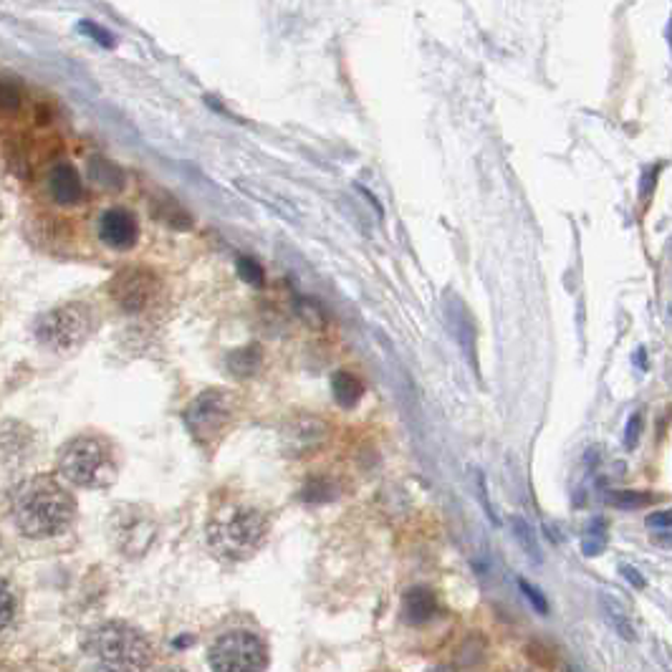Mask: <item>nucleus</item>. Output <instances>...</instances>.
Here are the masks:
<instances>
[{
	"label": "nucleus",
	"mask_w": 672,
	"mask_h": 672,
	"mask_svg": "<svg viewBox=\"0 0 672 672\" xmlns=\"http://www.w3.org/2000/svg\"><path fill=\"white\" fill-rule=\"evenodd\" d=\"M13 521L26 538H56L76 521V498L54 476H33L15 488Z\"/></svg>",
	"instance_id": "nucleus-1"
},
{
	"label": "nucleus",
	"mask_w": 672,
	"mask_h": 672,
	"mask_svg": "<svg viewBox=\"0 0 672 672\" xmlns=\"http://www.w3.org/2000/svg\"><path fill=\"white\" fill-rule=\"evenodd\" d=\"M271 534L268 516L256 506L246 503H231L220 508L218 513L207 523V544L218 551L220 556L246 562L253 554H258Z\"/></svg>",
	"instance_id": "nucleus-2"
},
{
	"label": "nucleus",
	"mask_w": 672,
	"mask_h": 672,
	"mask_svg": "<svg viewBox=\"0 0 672 672\" xmlns=\"http://www.w3.org/2000/svg\"><path fill=\"white\" fill-rule=\"evenodd\" d=\"M56 466L71 485L89 488V491L109 488L119 476L117 450L109 440L101 435H79L69 440L58 450Z\"/></svg>",
	"instance_id": "nucleus-3"
},
{
	"label": "nucleus",
	"mask_w": 672,
	"mask_h": 672,
	"mask_svg": "<svg viewBox=\"0 0 672 672\" xmlns=\"http://www.w3.org/2000/svg\"><path fill=\"white\" fill-rule=\"evenodd\" d=\"M83 652L114 670H144L154 659L147 634L127 622H104L83 634Z\"/></svg>",
	"instance_id": "nucleus-4"
},
{
	"label": "nucleus",
	"mask_w": 672,
	"mask_h": 672,
	"mask_svg": "<svg viewBox=\"0 0 672 672\" xmlns=\"http://www.w3.org/2000/svg\"><path fill=\"white\" fill-rule=\"evenodd\" d=\"M235 415H238V397L233 392L223 387H210L185 407L182 420L192 440L203 450L213 453L233 427Z\"/></svg>",
	"instance_id": "nucleus-5"
},
{
	"label": "nucleus",
	"mask_w": 672,
	"mask_h": 672,
	"mask_svg": "<svg viewBox=\"0 0 672 672\" xmlns=\"http://www.w3.org/2000/svg\"><path fill=\"white\" fill-rule=\"evenodd\" d=\"M94 309L82 301H69L56 306L36 321V342L54 354H74L79 352L89 336L94 334Z\"/></svg>",
	"instance_id": "nucleus-6"
},
{
	"label": "nucleus",
	"mask_w": 672,
	"mask_h": 672,
	"mask_svg": "<svg viewBox=\"0 0 672 672\" xmlns=\"http://www.w3.org/2000/svg\"><path fill=\"white\" fill-rule=\"evenodd\" d=\"M207 662L218 672H258L268 668V647L256 632L231 630L207 650Z\"/></svg>",
	"instance_id": "nucleus-7"
},
{
	"label": "nucleus",
	"mask_w": 672,
	"mask_h": 672,
	"mask_svg": "<svg viewBox=\"0 0 672 672\" xmlns=\"http://www.w3.org/2000/svg\"><path fill=\"white\" fill-rule=\"evenodd\" d=\"M107 528H109L114 549L127 559L144 556L157 538V521H154L152 511L137 506V503H122V506L114 508Z\"/></svg>",
	"instance_id": "nucleus-8"
},
{
	"label": "nucleus",
	"mask_w": 672,
	"mask_h": 672,
	"mask_svg": "<svg viewBox=\"0 0 672 672\" xmlns=\"http://www.w3.org/2000/svg\"><path fill=\"white\" fill-rule=\"evenodd\" d=\"M160 293V278L152 268L127 266L111 278L109 296L127 314H142Z\"/></svg>",
	"instance_id": "nucleus-9"
},
{
	"label": "nucleus",
	"mask_w": 672,
	"mask_h": 672,
	"mask_svg": "<svg viewBox=\"0 0 672 672\" xmlns=\"http://www.w3.org/2000/svg\"><path fill=\"white\" fill-rule=\"evenodd\" d=\"M327 435H329V425L321 417H316V415H296L281 430L284 450L288 455H296V458L299 455H309L316 448H321Z\"/></svg>",
	"instance_id": "nucleus-10"
},
{
	"label": "nucleus",
	"mask_w": 672,
	"mask_h": 672,
	"mask_svg": "<svg viewBox=\"0 0 672 672\" xmlns=\"http://www.w3.org/2000/svg\"><path fill=\"white\" fill-rule=\"evenodd\" d=\"M99 238L104 246L114 248V250H129L139 238L137 218L124 207H109L99 218Z\"/></svg>",
	"instance_id": "nucleus-11"
},
{
	"label": "nucleus",
	"mask_w": 672,
	"mask_h": 672,
	"mask_svg": "<svg viewBox=\"0 0 672 672\" xmlns=\"http://www.w3.org/2000/svg\"><path fill=\"white\" fill-rule=\"evenodd\" d=\"M48 195L54 197L56 205L71 207L82 203L83 185L76 167L71 162H58V165L48 172Z\"/></svg>",
	"instance_id": "nucleus-12"
},
{
	"label": "nucleus",
	"mask_w": 672,
	"mask_h": 672,
	"mask_svg": "<svg viewBox=\"0 0 672 672\" xmlns=\"http://www.w3.org/2000/svg\"><path fill=\"white\" fill-rule=\"evenodd\" d=\"M438 615V599L435 591L427 587H412L402 597V619L407 624H425Z\"/></svg>",
	"instance_id": "nucleus-13"
},
{
	"label": "nucleus",
	"mask_w": 672,
	"mask_h": 672,
	"mask_svg": "<svg viewBox=\"0 0 672 672\" xmlns=\"http://www.w3.org/2000/svg\"><path fill=\"white\" fill-rule=\"evenodd\" d=\"M86 175L94 182L96 188L109 192H119L124 190L127 185V178H124V170L119 165H114L107 157H92L89 165H86Z\"/></svg>",
	"instance_id": "nucleus-14"
},
{
	"label": "nucleus",
	"mask_w": 672,
	"mask_h": 672,
	"mask_svg": "<svg viewBox=\"0 0 672 672\" xmlns=\"http://www.w3.org/2000/svg\"><path fill=\"white\" fill-rule=\"evenodd\" d=\"M261 364H263V352L258 344H248V346L233 349V352L225 357V370L231 371L235 380H248V377L258 374Z\"/></svg>",
	"instance_id": "nucleus-15"
},
{
	"label": "nucleus",
	"mask_w": 672,
	"mask_h": 672,
	"mask_svg": "<svg viewBox=\"0 0 672 672\" xmlns=\"http://www.w3.org/2000/svg\"><path fill=\"white\" fill-rule=\"evenodd\" d=\"M331 392H334V399H336L339 407L352 410V407H357L359 399L364 397V384L359 382V377L342 370L336 371L334 380H331Z\"/></svg>",
	"instance_id": "nucleus-16"
},
{
	"label": "nucleus",
	"mask_w": 672,
	"mask_h": 672,
	"mask_svg": "<svg viewBox=\"0 0 672 672\" xmlns=\"http://www.w3.org/2000/svg\"><path fill=\"white\" fill-rule=\"evenodd\" d=\"M152 213H154V218L162 220L172 231H188V228H192V218L188 215V210L179 205L175 197H170V195H160L157 200H152Z\"/></svg>",
	"instance_id": "nucleus-17"
},
{
	"label": "nucleus",
	"mask_w": 672,
	"mask_h": 672,
	"mask_svg": "<svg viewBox=\"0 0 672 672\" xmlns=\"http://www.w3.org/2000/svg\"><path fill=\"white\" fill-rule=\"evenodd\" d=\"M602 609H604V617H607V622L612 624V630L617 632L622 640L632 642V640L637 637V634H634V627H632L630 617H627V615H624V609H622V604H617L612 597H607V594H604Z\"/></svg>",
	"instance_id": "nucleus-18"
},
{
	"label": "nucleus",
	"mask_w": 672,
	"mask_h": 672,
	"mask_svg": "<svg viewBox=\"0 0 672 672\" xmlns=\"http://www.w3.org/2000/svg\"><path fill=\"white\" fill-rule=\"evenodd\" d=\"M458 316H460V321H455V336H458V342H460V346L466 349V354L467 359H470V364L478 370V362H476V357H473V352H476V344L470 342V339H476V327H473V321H470V316L463 314V309L458 311Z\"/></svg>",
	"instance_id": "nucleus-19"
},
{
	"label": "nucleus",
	"mask_w": 672,
	"mask_h": 672,
	"mask_svg": "<svg viewBox=\"0 0 672 672\" xmlns=\"http://www.w3.org/2000/svg\"><path fill=\"white\" fill-rule=\"evenodd\" d=\"M513 536L519 538V544L523 546V551L534 559V562H541V551H538V544H536V534H534V528L528 526V523L523 521L521 516H516L513 519Z\"/></svg>",
	"instance_id": "nucleus-20"
},
{
	"label": "nucleus",
	"mask_w": 672,
	"mask_h": 672,
	"mask_svg": "<svg viewBox=\"0 0 672 672\" xmlns=\"http://www.w3.org/2000/svg\"><path fill=\"white\" fill-rule=\"evenodd\" d=\"M15 615V594L11 584L0 576V630H5L11 624Z\"/></svg>",
	"instance_id": "nucleus-21"
},
{
	"label": "nucleus",
	"mask_w": 672,
	"mask_h": 672,
	"mask_svg": "<svg viewBox=\"0 0 672 672\" xmlns=\"http://www.w3.org/2000/svg\"><path fill=\"white\" fill-rule=\"evenodd\" d=\"M612 506H617V508H642V506H650L655 498L652 495H647V493H637V491H617L615 495H609L607 498Z\"/></svg>",
	"instance_id": "nucleus-22"
},
{
	"label": "nucleus",
	"mask_w": 672,
	"mask_h": 672,
	"mask_svg": "<svg viewBox=\"0 0 672 672\" xmlns=\"http://www.w3.org/2000/svg\"><path fill=\"white\" fill-rule=\"evenodd\" d=\"M238 275L250 284V286H263V281H266V274H263V266L258 261H253V258H238Z\"/></svg>",
	"instance_id": "nucleus-23"
},
{
	"label": "nucleus",
	"mask_w": 672,
	"mask_h": 672,
	"mask_svg": "<svg viewBox=\"0 0 672 672\" xmlns=\"http://www.w3.org/2000/svg\"><path fill=\"white\" fill-rule=\"evenodd\" d=\"M79 33L89 36L92 41H96L99 46H104V48H111V46H114V36H111L109 31L101 26H96V23H92V21H82V23H79Z\"/></svg>",
	"instance_id": "nucleus-24"
},
{
	"label": "nucleus",
	"mask_w": 672,
	"mask_h": 672,
	"mask_svg": "<svg viewBox=\"0 0 672 672\" xmlns=\"http://www.w3.org/2000/svg\"><path fill=\"white\" fill-rule=\"evenodd\" d=\"M23 104V96L13 83L0 82V111H18Z\"/></svg>",
	"instance_id": "nucleus-25"
},
{
	"label": "nucleus",
	"mask_w": 672,
	"mask_h": 672,
	"mask_svg": "<svg viewBox=\"0 0 672 672\" xmlns=\"http://www.w3.org/2000/svg\"><path fill=\"white\" fill-rule=\"evenodd\" d=\"M519 587H521V591L526 594V599L534 604V607L538 609V612H541V615H549V602H546V597H544L541 591L536 589V587H531V584H528L526 579H519Z\"/></svg>",
	"instance_id": "nucleus-26"
},
{
	"label": "nucleus",
	"mask_w": 672,
	"mask_h": 672,
	"mask_svg": "<svg viewBox=\"0 0 672 672\" xmlns=\"http://www.w3.org/2000/svg\"><path fill=\"white\" fill-rule=\"evenodd\" d=\"M647 528H652V531H659V534H670V526H672V516L668 511H659V513H650L647 516Z\"/></svg>",
	"instance_id": "nucleus-27"
},
{
	"label": "nucleus",
	"mask_w": 672,
	"mask_h": 672,
	"mask_svg": "<svg viewBox=\"0 0 672 672\" xmlns=\"http://www.w3.org/2000/svg\"><path fill=\"white\" fill-rule=\"evenodd\" d=\"M640 430H642V415L637 412V415H632L630 423H627V435H624V445H627V450H632V448L637 445V440H640Z\"/></svg>",
	"instance_id": "nucleus-28"
},
{
	"label": "nucleus",
	"mask_w": 672,
	"mask_h": 672,
	"mask_svg": "<svg viewBox=\"0 0 672 672\" xmlns=\"http://www.w3.org/2000/svg\"><path fill=\"white\" fill-rule=\"evenodd\" d=\"M619 572H622V576L630 581L632 587H637V589H645V576H642V572L640 569H634V566H630V563H622L619 566Z\"/></svg>",
	"instance_id": "nucleus-29"
},
{
	"label": "nucleus",
	"mask_w": 672,
	"mask_h": 672,
	"mask_svg": "<svg viewBox=\"0 0 672 672\" xmlns=\"http://www.w3.org/2000/svg\"><path fill=\"white\" fill-rule=\"evenodd\" d=\"M476 480H478L480 501H483V508L488 511V519L498 523V519H495V513H493V508H491V501H488V488H485V478H483V473H480V470H478V476H476Z\"/></svg>",
	"instance_id": "nucleus-30"
}]
</instances>
